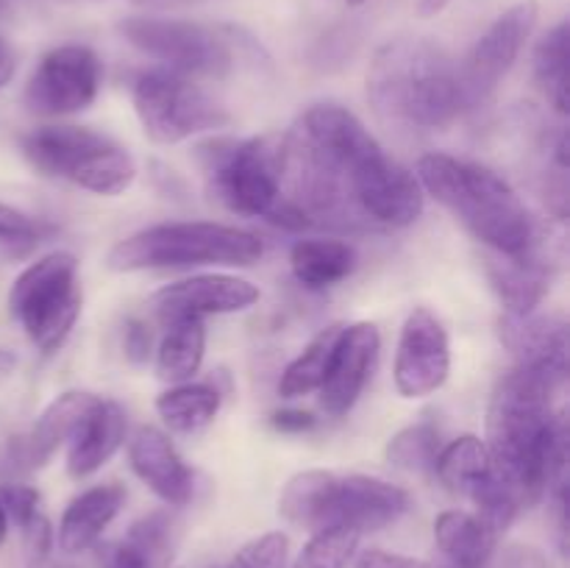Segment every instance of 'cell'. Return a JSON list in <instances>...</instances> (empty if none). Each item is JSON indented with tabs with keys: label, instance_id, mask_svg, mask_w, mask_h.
I'll use <instances>...</instances> for the list:
<instances>
[{
	"label": "cell",
	"instance_id": "5bb4252c",
	"mask_svg": "<svg viewBox=\"0 0 570 568\" xmlns=\"http://www.w3.org/2000/svg\"><path fill=\"white\" fill-rule=\"evenodd\" d=\"M451 373V340L443 321L426 306H417L401 326L395 349V390L404 399L438 393Z\"/></svg>",
	"mask_w": 570,
	"mask_h": 568
},
{
	"label": "cell",
	"instance_id": "52a82bcc",
	"mask_svg": "<svg viewBox=\"0 0 570 568\" xmlns=\"http://www.w3.org/2000/svg\"><path fill=\"white\" fill-rule=\"evenodd\" d=\"M198 156L209 193L226 209L267 221L282 198V139H215Z\"/></svg>",
	"mask_w": 570,
	"mask_h": 568
},
{
	"label": "cell",
	"instance_id": "b9f144b4",
	"mask_svg": "<svg viewBox=\"0 0 570 568\" xmlns=\"http://www.w3.org/2000/svg\"><path fill=\"white\" fill-rule=\"evenodd\" d=\"M17 72V53L6 37H0V89L9 87V81Z\"/></svg>",
	"mask_w": 570,
	"mask_h": 568
},
{
	"label": "cell",
	"instance_id": "4316f807",
	"mask_svg": "<svg viewBox=\"0 0 570 568\" xmlns=\"http://www.w3.org/2000/svg\"><path fill=\"white\" fill-rule=\"evenodd\" d=\"M206 356V323L176 321L167 323V332L156 351V373L170 384L193 382Z\"/></svg>",
	"mask_w": 570,
	"mask_h": 568
},
{
	"label": "cell",
	"instance_id": "ba28073f",
	"mask_svg": "<svg viewBox=\"0 0 570 568\" xmlns=\"http://www.w3.org/2000/svg\"><path fill=\"white\" fill-rule=\"evenodd\" d=\"M134 111L142 131L156 145H178L228 123V111L195 78L167 67H150L134 78Z\"/></svg>",
	"mask_w": 570,
	"mask_h": 568
},
{
	"label": "cell",
	"instance_id": "cb8c5ba5",
	"mask_svg": "<svg viewBox=\"0 0 570 568\" xmlns=\"http://www.w3.org/2000/svg\"><path fill=\"white\" fill-rule=\"evenodd\" d=\"M434 540L443 555L440 568H490L499 535L473 512L445 510L434 521Z\"/></svg>",
	"mask_w": 570,
	"mask_h": 568
},
{
	"label": "cell",
	"instance_id": "1f68e13d",
	"mask_svg": "<svg viewBox=\"0 0 570 568\" xmlns=\"http://www.w3.org/2000/svg\"><path fill=\"white\" fill-rule=\"evenodd\" d=\"M440 449H443V443H440V429L434 423L421 421L395 432L390 438L387 449H384V457L399 471L426 473L434 471V460H438Z\"/></svg>",
	"mask_w": 570,
	"mask_h": 568
},
{
	"label": "cell",
	"instance_id": "8992f818",
	"mask_svg": "<svg viewBox=\"0 0 570 568\" xmlns=\"http://www.w3.org/2000/svg\"><path fill=\"white\" fill-rule=\"evenodd\" d=\"M9 312L42 354L59 351L81 315L76 256L53 251L31 262L11 284Z\"/></svg>",
	"mask_w": 570,
	"mask_h": 568
},
{
	"label": "cell",
	"instance_id": "ac0fdd59",
	"mask_svg": "<svg viewBox=\"0 0 570 568\" xmlns=\"http://www.w3.org/2000/svg\"><path fill=\"white\" fill-rule=\"evenodd\" d=\"M551 239H546V228L538 245L527 256H499L488 259V276L504 304V315L523 317L532 315L551 290L554 278V251Z\"/></svg>",
	"mask_w": 570,
	"mask_h": 568
},
{
	"label": "cell",
	"instance_id": "7402d4cb",
	"mask_svg": "<svg viewBox=\"0 0 570 568\" xmlns=\"http://www.w3.org/2000/svg\"><path fill=\"white\" fill-rule=\"evenodd\" d=\"M178 529L167 510L148 512L128 532L100 551V568H170L176 557Z\"/></svg>",
	"mask_w": 570,
	"mask_h": 568
},
{
	"label": "cell",
	"instance_id": "836d02e7",
	"mask_svg": "<svg viewBox=\"0 0 570 568\" xmlns=\"http://www.w3.org/2000/svg\"><path fill=\"white\" fill-rule=\"evenodd\" d=\"M45 226L33 221L26 212L9 204H0V256L3 259H20L28 256L42 243Z\"/></svg>",
	"mask_w": 570,
	"mask_h": 568
},
{
	"label": "cell",
	"instance_id": "f546056e",
	"mask_svg": "<svg viewBox=\"0 0 570 568\" xmlns=\"http://www.w3.org/2000/svg\"><path fill=\"white\" fill-rule=\"evenodd\" d=\"M568 22H557L534 48V78L560 117L568 115Z\"/></svg>",
	"mask_w": 570,
	"mask_h": 568
},
{
	"label": "cell",
	"instance_id": "ffe728a7",
	"mask_svg": "<svg viewBox=\"0 0 570 568\" xmlns=\"http://www.w3.org/2000/svg\"><path fill=\"white\" fill-rule=\"evenodd\" d=\"M126 412L117 401L98 399L67 440V473L87 479L98 473L126 443Z\"/></svg>",
	"mask_w": 570,
	"mask_h": 568
},
{
	"label": "cell",
	"instance_id": "7bdbcfd3",
	"mask_svg": "<svg viewBox=\"0 0 570 568\" xmlns=\"http://www.w3.org/2000/svg\"><path fill=\"white\" fill-rule=\"evenodd\" d=\"M454 0H417V14L421 17H438L440 11H445Z\"/></svg>",
	"mask_w": 570,
	"mask_h": 568
},
{
	"label": "cell",
	"instance_id": "603a6c76",
	"mask_svg": "<svg viewBox=\"0 0 570 568\" xmlns=\"http://www.w3.org/2000/svg\"><path fill=\"white\" fill-rule=\"evenodd\" d=\"M122 501H126V490L115 482L95 484V488L78 493L61 516L59 549L67 555H81V551L92 549L106 527L117 518Z\"/></svg>",
	"mask_w": 570,
	"mask_h": 568
},
{
	"label": "cell",
	"instance_id": "d4e9b609",
	"mask_svg": "<svg viewBox=\"0 0 570 568\" xmlns=\"http://www.w3.org/2000/svg\"><path fill=\"white\" fill-rule=\"evenodd\" d=\"M356 262H360L356 248L345 239L306 237L289 248V267H293L295 282L312 293L337 287L356 271Z\"/></svg>",
	"mask_w": 570,
	"mask_h": 568
},
{
	"label": "cell",
	"instance_id": "bcb514c9",
	"mask_svg": "<svg viewBox=\"0 0 570 568\" xmlns=\"http://www.w3.org/2000/svg\"><path fill=\"white\" fill-rule=\"evenodd\" d=\"M11 3H14V0H0V14H6V11L11 9Z\"/></svg>",
	"mask_w": 570,
	"mask_h": 568
},
{
	"label": "cell",
	"instance_id": "8d00e7d4",
	"mask_svg": "<svg viewBox=\"0 0 570 568\" xmlns=\"http://www.w3.org/2000/svg\"><path fill=\"white\" fill-rule=\"evenodd\" d=\"M22 538H26V551L31 557V562H42L48 557L50 546H53V529H50L48 518L39 512L31 521L22 527Z\"/></svg>",
	"mask_w": 570,
	"mask_h": 568
},
{
	"label": "cell",
	"instance_id": "d590c367",
	"mask_svg": "<svg viewBox=\"0 0 570 568\" xmlns=\"http://www.w3.org/2000/svg\"><path fill=\"white\" fill-rule=\"evenodd\" d=\"M0 505L9 521L22 529L33 516H39V490L22 482H6L0 484Z\"/></svg>",
	"mask_w": 570,
	"mask_h": 568
},
{
	"label": "cell",
	"instance_id": "f6af8a7d",
	"mask_svg": "<svg viewBox=\"0 0 570 568\" xmlns=\"http://www.w3.org/2000/svg\"><path fill=\"white\" fill-rule=\"evenodd\" d=\"M6 538H9V516H6L3 505H0V546L6 543Z\"/></svg>",
	"mask_w": 570,
	"mask_h": 568
},
{
	"label": "cell",
	"instance_id": "ee69618b",
	"mask_svg": "<svg viewBox=\"0 0 570 568\" xmlns=\"http://www.w3.org/2000/svg\"><path fill=\"white\" fill-rule=\"evenodd\" d=\"M14 368H17V354H14V351L0 349V379L9 376V373L14 371Z\"/></svg>",
	"mask_w": 570,
	"mask_h": 568
},
{
	"label": "cell",
	"instance_id": "d6a6232c",
	"mask_svg": "<svg viewBox=\"0 0 570 568\" xmlns=\"http://www.w3.org/2000/svg\"><path fill=\"white\" fill-rule=\"evenodd\" d=\"M362 535L351 529H321L312 532L309 543L295 557L293 568H348L360 549Z\"/></svg>",
	"mask_w": 570,
	"mask_h": 568
},
{
	"label": "cell",
	"instance_id": "e0dca14e",
	"mask_svg": "<svg viewBox=\"0 0 570 568\" xmlns=\"http://www.w3.org/2000/svg\"><path fill=\"white\" fill-rule=\"evenodd\" d=\"M501 343L515 356L518 368L540 373L562 388L568 376V323L560 315H504Z\"/></svg>",
	"mask_w": 570,
	"mask_h": 568
},
{
	"label": "cell",
	"instance_id": "484cf974",
	"mask_svg": "<svg viewBox=\"0 0 570 568\" xmlns=\"http://www.w3.org/2000/svg\"><path fill=\"white\" fill-rule=\"evenodd\" d=\"M434 473L445 490L471 499L473 490L493 477V457L482 438L462 434L440 449L438 460H434Z\"/></svg>",
	"mask_w": 570,
	"mask_h": 568
},
{
	"label": "cell",
	"instance_id": "44dd1931",
	"mask_svg": "<svg viewBox=\"0 0 570 568\" xmlns=\"http://www.w3.org/2000/svg\"><path fill=\"white\" fill-rule=\"evenodd\" d=\"M95 401H98V395L83 393V390H67V393L56 395L45 407L42 415L37 418L31 432L11 443L14 460L26 462V468H42L72 438V432L83 421V415L92 410Z\"/></svg>",
	"mask_w": 570,
	"mask_h": 568
},
{
	"label": "cell",
	"instance_id": "d6986e66",
	"mask_svg": "<svg viewBox=\"0 0 570 568\" xmlns=\"http://www.w3.org/2000/svg\"><path fill=\"white\" fill-rule=\"evenodd\" d=\"M128 462L139 482L148 484L165 505L187 507L193 501L195 473L161 429L139 427L128 440Z\"/></svg>",
	"mask_w": 570,
	"mask_h": 568
},
{
	"label": "cell",
	"instance_id": "74e56055",
	"mask_svg": "<svg viewBox=\"0 0 570 568\" xmlns=\"http://www.w3.org/2000/svg\"><path fill=\"white\" fill-rule=\"evenodd\" d=\"M122 345H126V356L131 362H145L150 356V345H154V334L145 321H131L126 323V334H122Z\"/></svg>",
	"mask_w": 570,
	"mask_h": 568
},
{
	"label": "cell",
	"instance_id": "e575fe53",
	"mask_svg": "<svg viewBox=\"0 0 570 568\" xmlns=\"http://www.w3.org/2000/svg\"><path fill=\"white\" fill-rule=\"evenodd\" d=\"M289 540L284 532H265L248 540L223 568H287Z\"/></svg>",
	"mask_w": 570,
	"mask_h": 568
},
{
	"label": "cell",
	"instance_id": "9c48e42d",
	"mask_svg": "<svg viewBox=\"0 0 570 568\" xmlns=\"http://www.w3.org/2000/svg\"><path fill=\"white\" fill-rule=\"evenodd\" d=\"M120 33L173 72L189 78H226L234 65L228 39L209 26L178 17L137 14L120 22Z\"/></svg>",
	"mask_w": 570,
	"mask_h": 568
},
{
	"label": "cell",
	"instance_id": "4dcf8cb0",
	"mask_svg": "<svg viewBox=\"0 0 570 568\" xmlns=\"http://www.w3.org/2000/svg\"><path fill=\"white\" fill-rule=\"evenodd\" d=\"M328 479H332V471H321V468L295 473L282 488V496H278V512H282L284 521H289L298 529H306V532H317Z\"/></svg>",
	"mask_w": 570,
	"mask_h": 568
},
{
	"label": "cell",
	"instance_id": "6da1fadb",
	"mask_svg": "<svg viewBox=\"0 0 570 568\" xmlns=\"http://www.w3.org/2000/svg\"><path fill=\"white\" fill-rule=\"evenodd\" d=\"M557 384L527 368H512L495 388L488 412V449L493 466L523 505L568 484V423L554 412Z\"/></svg>",
	"mask_w": 570,
	"mask_h": 568
},
{
	"label": "cell",
	"instance_id": "277c9868",
	"mask_svg": "<svg viewBox=\"0 0 570 568\" xmlns=\"http://www.w3.org/2000/svg\"><path fill=\"white\" fill-rule=\"evenodd\" d=\"M265 243L254 232L212 221L159 223L120 239L106 256L117 273L167 271V267L237 265L248 267L262 259Z\"/></svg>",
	"mask_w": 570,
	"mask_h": 568
},
{
	"label": "cell",
	"instance_id": "4fadbf2b",
	"mask_svg": "<svg viewBox=\"0 0 570 568\" xmlns=\"http://www.w3.org/2000/svg\"><path fill=\"white\" fill-rule=\"evenodd\" d=\"M348 187L362 217L382 226L404 228L423 215L421 182L384 148L348 173Z\"/></svg>",
	"mask_w": 570,
	"mask_h": 568
},
{
	"label": "cell",
	"instance_id": "ab89813d",
	"mask_svg": "<svg viewBox=\"0 0 570 568\" xmlns=\"http://www.w3.org/2000/svg\"><path fill=\"white\" fill-rule=\"evenodd\" d=\"M499 568H551V562L549 557L540 549H534V546L512 543L507 546L504 555H501Z\"/></svg>",
	"mask_w": 570,
	"mask_h": 568
},
{
	"label": "cell",
	"instance_id": "5b68a950",
	"mask_svg": "<svg viewBox=\"0 0 570 568\" xmlns=\"http://www.w3.org/2000/svg\"><path fill=\"white\" fill-rule=\"evenodd\" d=\"M22 156L42 176L65 178L92 195L126 193L137 178L131 154L106 134L83 126H39L22 137Z\"/></svg>",
	"mask_w": 570,
	"mask_h": 568
},
{
	"label": "cell",
	"instance_id": "9a60e30c",
	"mask_svg": "<svg viewBox=\"0 0 570 568\" xmlns=\"http://www.w3.org/2000/svg\"><path fill=\"white\" fill-rule=\"evenodd\" d=\"M259 301V287L248 278L228 276V273H200L181 278L150 295L156 317L161 323L204 321L209 315H232L250 310Z\"/></svg>",
	"mask_w": 570,
	"mask_h": 568
},
{
	"label": "cell",
	"instance_id": "3957f363",
	"mask_svg": "<svg viewBox=\"0 0 570 568\" xmlns=\"http://www.w3.org/2000/svg\"><path fill=\"white\" fill-rule=\"evenodd\" d=\"M367 100L390 123L443 128L465 111L460 65L426 37L390 39L367 67Z\"/></svg>",
	"mask_w": 570,
	"mask_h": 568
},
{
	"label": "cell",
	"instance_id": "7c38bea8",
	"mask_svg": "<svg viewBox=\"0 0 570 568\" xmlns=\"http://www.w3.org/2000/svg\"><path fill=\"white\" fill-rule=\"evenodd\" d=\"M410 505V493L387 479L367 477V473H348V477L332 473L323 496L317 532L321 529H351L356 535L376 532L399 521Z\"/></svg>",
	"mask_w": 570,
	"mask_h": 568
},
{
	"label": "cell",
	"instance_id": "83f0119b",
	"mask_svg": "<svg viewBox=\"0 0 570 568\" xmlns=\"http://www.w3.org/2000/svg\"><path fill=\"white\" fill-rule=\"evenodd\" d=\"M220 390L200 382L173 384L156 399V412L173 432L193 434L209 427L220 412Z\"/></svg>",
	"mask_w": 570,
	"mask_h": 568
},
{
	"label": "cell",
	"instance_id": "60d3db41",
	"mask_svg": "<svg viewBox=\"0 0 570 568\" xmlns=\"http://www.w3.org/2000/svg\"><path fill=\"white\" fill-rule=\"evenodd\" d=\"M271 423H273V429H278V432H284V434H304V432H309V429H315L317 418L312 415V412L293 410V407H289V410L273 412Z\"/></svg>",
	"mask_w": 570,
	"mask_h": 568
},
{
	"label": "cell",
	"instance_id": "8fae6325",
	"mask_svg": "<svg viewBox=\"0 0 570 568\" xmlns=\"http://www.w3.org/2000/svg\"><path fill=\"white\" fill-rule=\"evenodd\" d=\"M540 9L534 0L512 6L504 14L495 17L493 26L476 39L468 53L465 65L460 67L462 92H465V109H479L495 95L507 72L515 67L518 56L527 48L534 26H538Z\"/></svg>",
	"mask_w": 570,
	"mask_h": 568
},
{
	"label": "cell",
	"instance_id": "2e32d148",
	"mask_svg": "<svg viewBox=\"0 0 570 568\" xmlns=\"http://www.w3.org/2000/svg\"><path fill=\"white\" fill-rule=\"evenodd\" d=\"M379 349H382V334H379L376 323L362 321L343 329L326 382L317 390L326 415L343 418L354 410L373 368H376Z\"/></svg>",
	"mask_w": 570,
	"mask_h": 568
},
{
	"label": "cell",
	"instance_id": "7dc6e473",
	"mask_svg": "<svg viewBox=\"0 0 570 568\" xmlns=\"http://www.w3.org/2000/svg\"><path fill=\"white\" fill-rule=\"evenodd\" d=\"M345 3H348V6H351V9H360V6H365V3H367V0H345Z\"/></svg>",
	"mask_w": 570,
	"mask_h": 568
},
{
	"label": "cell",
	"instance_id": "f1b7e54d",
	"mask_svg": "<svg viewBox=\"0 0 570 568\" xmlns=\"http://www.w3.org/2000/svg\"><path fill=\"white\" fill-rule=\"evenodd\" d=\"M343 323L326 326L284 368L282 379H278V395L282 399H301V395H309L321 390V384L326 382L328 368H332L340 337H343Z\"/></svg>",
	"mask_w": 570,
	"mask_h": 568
},
{
	"label": "cell",
	"instance_id": "7a4b0ae2",
	"mask_svg": "<svg viewBox=\"0 0 570 568\" xmlns=\"http://www.w3.org/2000/svg\"><path fill=\"white\" fill-rule=\"evenodd\" d=\"M415 178L493 254L527 256L543 234L521 195L490 167L449 154H426L417 159Z\"/></svg>",
	"mask_w": 570,
	"mask_h": 568
},
{
	"label": "cell",
	"instance_id": "30bf717a",
	"mask_svg": "<svg viewBox=\"0 0 570 568\" xmlns=\"http://www.w3.org/2000/svg\"><path fill=\"white\" fill-rule=\"evenodd\" d=\"M104 65L87 45H59L39 59L26 84V106L33 115L67 117L89 109L100 92Z\"/></svg>",
	"mask_w": 570,
	"mask_h": 568
},
{
	"label": "cell",
	"instance_id": "f35d334b",
	"mask_svg": "<svg viewBox=\"0 0 570 568\" xmlns=\"http://www.w3.org/2000/svg\"><path fill=\"white\" fill-rule=\"evenodd\" d=\"M356 568H438V566H432V562L426 560H415V557L371 549L356 560Z\"/></svg>",
	"mask_w": 570,
	"mask_h": 568
}]
</instances>
